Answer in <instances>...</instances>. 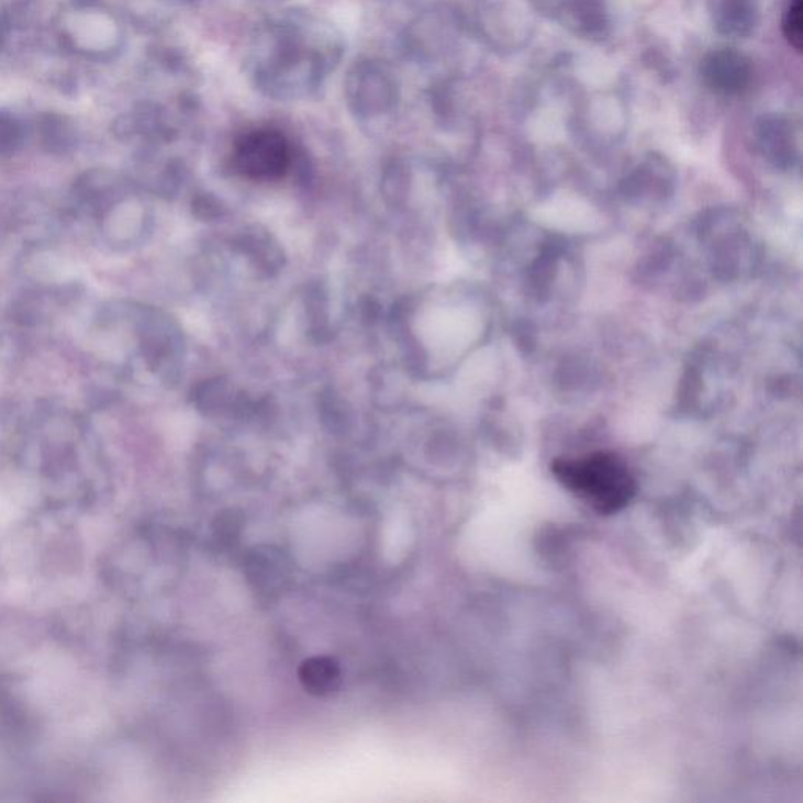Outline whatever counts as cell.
Segmentation results:
<instances>
[{"label":"cell","mask_w":803,"mask_h":803,"mask_svg":"<svg viewBox=\"0 0 803 803\" xmlns=\"http://www.w3.org/2000/svg\"><path fill=\"white\" fill-rule=\"evenodd\" d=\"M551 472L557 482L584 501L598 515H615L628 508L637 493L633 472L617 454L598 450L584 457L556 458Z\"/></svg>","instance_id":"obj_1"},{"label":"cell","mask_w":803,"mask_h":803,"mask_svg":"<svg viewBox=\"0 0 803 803\" xmlns=\"http://www.w3.org/2000/svg\"><path fill=\"white\" fill-rule=\"evenodd\" d=\"M234 165L247 178L277 179L289 170L291 146L278 131L247 132L234 146Z\"/></svg>","instance_id":"obj_2"},{"label":"cell","mask_w":803,"mask_h":803,"mask_svg":"<svg viewBox=\"0 0 803 803\" xmlns=\"http://www.w3.org/2000/svg\"><path fill=\"white\" fill-rule=\"evenodd\" d=\"M700 73L707 88L725 97L744 93L754 82V64L736 49H717L707 54Z\"/></svg>","instance_id":"obj_3"},{"label":"cell","mask_w":803,"mask_h":803,"mask_svg":"<svg viewBox=\"0 0 803 803\" xmlns=\"http://www.w3.org/2000/svg\"><path fill=\"white\" fill-rule=\"evenodd\" d=\"M710 13L721 35L747 38L760 22V0H711Z\"/></svg>","instance_id":"obj_4"},{"label":"cell","mask_w":803,"mask_h":803,"mask_svg":"<svg viewBox=\"0 0 803 803\" xmlns=\"http://www.w3.org/2000/svg\"><path fill=\"white\" fill-rule=\"evenodd\" d=\"M248 581L259 592H277L289 579V565L285 554L271 546H259L248 554L245 562Z\"/></svg>","instance_id":"obj_5"},{"label":"cell","mask_w":803,"mask_h":803,"mask_svg":"<svg viewBox=\"0 0 803 803\" xmlns=\"http://www.w3.org/2000/svg\"><path fill=\"white\" fill-rule=\"evenodd\" d=\"M299 680L308 694L328 696L339 691L343 684V670L336 659L314 656L300 666Z\"/></svg>","instance_id":"obj_6"},{"label":"cell","mask_w":803,"mask_h":803,"mask_svg":"<svg viewBox=\"0 0 803 803\" xmlns=\"http://www.w3.org/2000/svg\"><path fill=\"white\" fill-rule=\"evenodd\" d=\"M75 31L79 40L86 42L87 47H102L113 36L112 24L101 14L83 16L82 20L76 22Z\"/></svg>","instance_id":"obj_7"},{"label":"cell","mask_w":803,"mask_h":803,"mask_svg":"<svg viewBox=\"0 0 803 803\" xmlns=\"http://www.w3.org/2000/svg\"><path fill=\"white\" fill-rule=\"evenodd\" d=\"M803 0H791L790 9L784 14L783 32L795 51H802L803 44Z\"/></svg>","instance_id":"obj_8"}]
</instances>
